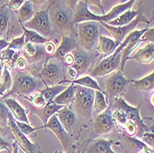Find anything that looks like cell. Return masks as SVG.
I'll use <instances>...</instances> for the list:
<instances>
[{
    "label": "cell",
    "instance_id": "obj_1",
    "mask_svg": "<svg viewBox=\"0 0 154 153\" xmlns=\"http://www.w3.org/2000/svg\"><path fill=\"white\" fill-rule=\"evenodd\" d=\"M75 94L73 101V108L75 114L85 119L91 121L93 113L94 90L79 85H74Z\"/></svg>",
    "mask_w": 154,
    "mask_h": 153
},
{
    "label": "cell",
    "instance_id": "obj_2",
    "mask_svg": "<svg viewBox=\"0 0 154 153\" xmlns=\"http://www.w3.org/2000/svg\"><path fill=\"white\" fill-rule=\"evenodd\" d=\"M137 8L138 9V14L137 16L136 17V19L127 24V25H124V26H111L108 25L105 22H100V24L102 26H103L105 29L112 34V36L114 37L115 41H118V43L121 44V41L125 38L128 33H130L132 31L136 30L137 26L139 23H145L146 25H149V23L153 20V19L151 20H149L145 16H144V10H145V6L143 4L142 1H139L138 3H137Z\"/></svg>",
    "mask_w": 154,
    "mask_h": 153
},
{
    "label": "cell",
    "instance_id": "obj_3",
    "mask_svg": "<svg viewBox=\"0 0 154 153\" xmlns=\"http://www.w3.org/2000/svg\"><path fill=\"white\" fill-rule=\"evenodd\" d=\"M77 36L81 47L88 52L93 50L100 37V22L99 21H84L77 24Z\"/></svg>",
    "mask_w": 154,
    "mask_h": 153
},
{
    "label": "cell",
    "instance_id": "obj_4",
    "mask_svg": "<svg viewBox=\"0 0 154 153\" xmlns=\"http://www.w3.org/2000/svg\"><path fill=\"white\" fill-rule=\"evenodd\" d=\"M109 105L121 108L125 113V115H127L128 121H130V122H132V123H134L136 124V127H137L136 136L137 137L140 138L141 136L145 132L149 131V127L146 126L145 122L142 120V118L140 116V112H139V110H140L141 103L139 104L138 106H136V107L131 106L120 96V97H116V98L112 101V103Z\"/></svg>",
    "mask_w": 154,
    "mask_h": 153
},
{
    "label": "cell",
    "instance_id": "obj_5",
    "mask_svg": "<svg viewBox=\"0 0 154 153\" xmlns=\"http://www.w3.org/2000/svg\"><path fill=\"white\" fill-rule=\"evenodd\" d=\"M53 20L62 36H77L75 25L72 22V9L69 8L66 5H55L53 13Z\"/></svg>",
    "mask_w": 154,
    "mask_h": 153
},
{
    "label": "cell",
    "instance_id": "obj_6",
    "mask_svg": "<svg viewBox=\"0 0 154 153\" xmlns=\"http://www.w3.org/2000/svg\"><path fill=\"white\" fill-rule=\"evenodd\" d=\"M148 30V25L144 29L140 30H134L130 33H128L125 38L121 41V44L119 46L116 48L115 51L116 53H121V62H120V66H119V70L124 72V68L125 65L128 60V57H130V54L137 47V45L141 43V36L142 34Z\"/></svg>",
    "mask_w": 154,
    "mask_h": 153
},
{
    "label": "cell",
    "instance_id": "obj_7",
    "mask_svg": "<svg viewBox=\"0 0 154 153\" xmlns=\"http://www.w3.org/2000/svg\"><path fill=\"white\" fill-rule=\"evenodd\" d=\"M130 82H132V79L125 78L124 72L119 69L112 72L105 80V97L108 98L109 103H111L116 97H120L123 95L125 88Z\"/></svg>",
    "mask_w": 154,
    "mask_h": 153
},
{
    "label": "cell",
    "instance_id": "obj_8",
    "mask_svg": "<svg viewBox=\"0 0 154 153\" xmlns=\"http://www.w3.org/2000/svg\"><path fill=\"white\" fill-rule=\"evenodd\" d=\"M41 78L45 86H54L62 83L65 80L64 64L54 57L51 58L42 69Z\"/></svg>",
    "mask_w": 154,
    "mask_h": 153
},
{
    "label": "cell",
    "instance_id": "obj_9",
    "mask_svg": "<svg viewBox=\"0 0 154 153\" xmlns=\"http://www.w3.org/2000/svg\"><path fill=\"white\" fill-rule=\"evenodd\" d=\"M39 82L32 76L29 74H17L13 81V85L11 86L8 92L4 94L0 100L7 98L11 94H19L21 96H27L31 94L32 91L37 90L39 86Z\"/></svg>",
    "mask_w": 154,
    "mask_h": 153
},
{
    "label": "cell",
    "instance_id": "obj_10",
    "mask_svg": "<svg viewBox=\"0 0 154 153\" xmlns=\"http://www.w3.org/2000/svg\"><path fill=\"white\" fill-rule=\"evenodd\" d=\"M24 27L40 33L42 36L49 38L53 35V29L50 21L49 9H42L34 14L32 20L25 22Z\"/></svg>",
    "mask_w": 154,
    "mask_h": 153
},
{
    "label": "cell",
    "instance_id": "obj_11",
    "mask_svg": "<svg viewBox=\"0 0 154 153\" xmlns=\"http://www.w3.org/2000/svg\"><path fill=\"white\" fill-rule=\"evenodd\" d=\"M121 62V53L114 52L106 57L101 58L91 71L93 77H104L119 68Z\"/></svg>",
    "mask_w": 154,
    "mask_h": 153
},
{
    "label": "cell",
    "instance_id": "obj_12",
    "mask_svg": "<svg viewBox=\"0 0 154 153\" xmlns=\"http://www.w3.org/2000/svg\"><path fill=\"white\" fill-rule=\"evenodd\" d=\"M44 128H49L55 135V136L58 138V140L62 144V147L65 151L75 149L72 136L69 135L66 131V129L62 127V124L58 121L55 114L49 118L47 124L44 127Z\"/></svg>",
    "mask_w": 154,
    "mask_h": 153
},
{
    "label": "cell",
    "instance_id": "obj_13",
    "mask_svg": "<svg viewBox=\"0 0 154 153\" xmlns=\"http://www.w3.org/2000/svg\"><path fill=\"white\" fill-rule=\"evenodd\" d=\"M8 126L9 127L12 134L14 135L17 144L22 148V150L25 153H41V148L38 144L32 143L29 140V138L27 137L17 127L16 121L14 120L11 113L8 115Z\"/></svg>",
    "mask_w": 154,
    "mask_h": 153
},
{
    "label": "cell",
    "instance_id": "obj_14",
    "mask_svg": "<svg viewBox=\"0 0 154 153\" xmlns=\"http://www.w3.org/2000/svg\"><path fill=\"white\" fill-rule=\"evenodd\" d=\"M115 127L116 124L112 117V108L108 105L104 111L95 116L93 120V129L98 135H105L110 133Z\"/></svg>",
    "mask_w": 154,
    "mask_h": 153
},
{
    "label": "cell",
    "instance_id": "obj_15",
    "mask_svg": "<svg viewBox=\"0 0 154 153\" xmlns=\"http://www.w3.org/2000/svg\"><path fill=\"white\" fill-rule=\"evenodd\" d=\"M62 127L71 136L78 131V119L74 111L67 106H64L55 114Z\"/></svg>",
    "mask_w": 154,
    "mask_h": 153
},
{
    "label": "cell",
    "instance_id": "obj_16",
    "mask_svg": "<svg viewBox=\"0 0 154 153\" xmlns=\"http://www.w3.org/2000/svg\"><path fill=\"white\" fill-rule=\"evenodd\" d=\"M71 53L74 57V63L71 66L76 69L79 76L86 73L92 62V54L90 52L84 50L82 47H77Z\"/></svg>",
    "mask_w": 154,
    "mask_h": 153
},
{
    "label": "cell",
    "instance_id": "obj_17",
    "mask_svg": "<svg viewBox=\"0 0 154 153\" xmlns=\"http://www.w3.org/2000/svg\"><path fill=\"white\" fill-rule=\"evenodd\" d=\"M101 21V16L96 15L89 9V6L82 1L78 2L74 8V13L72 14V22L74 25L84 21Z\"/></svg>",
    "mask_w": 154,
    "mask_h": 153
},
{
    "label": "cell",
    "instance_id": "obj_18",
    "mask_svg": "<svg viewBox=\"0 0 154 153\" xmlns=\"http://www.w3.org/2000/svg\"><path fill=\"white\" fill-rule=\"evenodd\" d=\"M77 47H79V43L77 40V36L73 35H64L62 36L61 43L59 46L55 51L54 57L62 62L63 58L69 53H71L73 50H75Z\"/></svg>",
    "mask_w": 154,
    "mask_h": 153
},
{
    "label": "cell",
    "instance_id": "obj_19",
    "mask_svg": "<svg viewBox=\"0 0 154 153\" xmlns=\"http://www.w3.org/2000/svg\"><path fill=\"white\" fill-rule=\"evenodd\" d=\"M63 107L64 106L57 104V103H54V102H52L50 103H46L45 106L42 107V108H35L33 106H31L30 111H31V113L36 115L42 120V122H43V124H44V126L42 127L41 128H44V127L47 124L49 118L52 115H54V114H57L58 111Z\"/></svg>",
    "mask_w": 154,
    "mask_h": 153
},
{
    "label": "cell",
    "instance_id": "obj_20",
    "mask_svg": "<svg viewBox=\"0 0 154 153\" xmlns=\"http://www.w3.org/2000/svg\"><path fill=\"white\" fill-rule=\"evenodd\" d=\"M115 140L105 138H96L91 140L82 153H116L112 149Z\"/></svg>",
    "mask_w": 154,
    "mask_h": 153
},
{
    "label": "cell",
    "instance_id": "obj_21",
    "mask_svg": "<svg viewBox=\"0 0 154 153\" xmlns=\"http://www.w3.org/2000/svg\"><path fill=\"white\" fill-rule=\"evenodd\" d=\"M128 59L136 60L141 64H150L154 59V43H149L142 48L137 49Z\"/></svg>",
    "mask_w": 154,
    "mask_h": 153
},
{
    "label": "cell",
    "instance_id": "obj_22",
    "mask_svg": "<svg viewBox=\"0 0 154 153\" xmlns=\"http://www.w3.org/2000/svg\"><path fill=\"white\" fill-rule=\"evenodd\" d=\"M120 43L107 36H100L98 40L97 51L101 54V58L106 57L113 54L119 46Z\"/></svg>",
    "mask_w": 154,
    "mask_h": 153
},
{
    "label": "cell",
    "instance_id": "obj_23",
    "mask_svg": "<svg viewBox=\"0 0 154 153\" xmlns=\"http://www.w3.org/2000/svg\"><path fill=\"white\" fill-rule=\"evenodd\" d=\"M2 101L8 108L9 112L13 114V115L17 118L18 121L29 124V119H28V115H27L28 111L25 108H23L16 99L5 98V99H2Z\"/></svg>",
    "mask_w": 154,
    "mask_h": 153
},
{
    "label": "cell",
    "instance_id": "obj_24",
    "mask_svg": "<svg viewBox=\"0 0 154 153\" xmlns=\"http://www.w3.org/2000/svg\"><path fill=\"white\" fill-rule=\"evenodd\" d=\"M136 1H137V0H128V1L125 2V3H121L119 5L115 6L107 14H103V15L101 16V21L100 22L107 23L110 20H115L116 18L120 16L122 13L130 9L133 7V5L136 3Z\"/></svg>",
    "mask_w": 154,
    "mask_h": 153
},
{
    "label": "cell",
    "instance_id": "obj_25",
    "mask_svg": "<svg viewBox=\"0 0 154 153\" xmlns=\"http://www.w3.org/2000/svg\"><path fill=\"white\" fill-rule=\"evenodd\" d=\"M41 44H35L32 43H26L23 47L24 57L28 62L33 63L40 60L44 57V48L40 46Z\"/></svg>",
    "mask_w": 154,
    "mask_h": 153
},
{
    "label": "cell",
    "instance_id": "obj_26",
    "mask_svg": "<svg viewBox=\"0 0 154 153\" xmlns=\"http://www.w3.org/2000/svg\"><path fill=\"white\" fill-rule=\"evenodd\" d=\"M74 94H75L74 84H70L68 87L66 88V90L61 91L57 96H55L53 102L62 106H68L74 101Z\"/></svg>",
    "mask_w": 154,
    "mask_h": 153
},
{
    "label": "cell",
    "instance_id": "obj_27",
    "mask_svg": "<svg viewBox=\"0 0 154 153\" xmlns=\"http://www.w3.org/2000/svg\"><path fill=\"white\" fill-rule=\"evenodd\" d=\"M138 14V9L137 8L136 10H127L125 12L122 13L120 16H118L117 18H116L113 20H110L109 22H107L108 25L111 26H124L127 25L130 22H132L136 17L137 16Z\"/></svg>",
    "mask_w": 154,
    "mask_h": 153
},
{
    "label": "cell",
    "instance_id": "obj_28",
    "mask_svg": "<svg viewBox=\"0 0 154 153\" xmlns=\"http://www.w3.org/2000/svg\"><path fill=\"white\" fill-rule=\"evenodd\" d=\"M34 8L32 2H30L29 0H26L22 6L19 8L18 12V17H19V21L20 23L24 24L25 22L29 21L30 20L32 19L34 16Z\"/></svg>",
    "mask_w": 154,
    "mask_h": 153
},
{
    "label": "cell",
    "instance_id": "obj_29",
    "mask_svg": "<svg viewBox=\"0 0 154 153\" xmlns=\"http://www.w3.org/2000/svg\"><path fill=\"white\" fill-rule=\"evenodd\" d=\"M66 86L65 84H57L54 86H45V89L41 90L39 92L44 96L46 103H50L54 101V97L57 96L61 91L66 90Z\"/></svg>",
    "mask_w": 154,
    "mask_h": 153
},
{
    "label": "cell",
    "instance_id": "obj_30",
    "mask_svg": "<svg viewBox=\"0 0 154 153\" xmlns=\"http://www.w3.org/2000/svg\"><path fill=\"white\" fill-rule=\"evenodd\" d=\"M20 25L22 28L26 43H32V44H44L49 41L47 38L42 36L37 32L27 29V28L24 27V25L22 23H20Z\"/></svg>",
    "mask_w": 154,
    "mask_h": 153
},
{
    "label": "cell",
    "instance_id": "obj_31",
    "mask_svg": "<svg viewBox=\"0 0 154 153\" xmlns=\"http://www.w3.org/2000/svg\"><path fill=\"white\" fill-rule=\"evenodd\" d=\"M132 83L136 89L141 90V91L152 90L154 88V72L152 71L148 76H146L140 79H137V80L132 79Z\"/></svg>",
    "mask_w": 154,
    "mask_h": 153
},
{
    "label": "cell",
    "instance_id": "obj_32",
    "mask_svg": "<svg viewBox=\"0 0 154 153\" xmlns=\"http://www.w3.org/2000/svg\"><path fill=\"white\" fill-rule=\"evenodd\" d=\"M66 83H70V84H74V85H79V86H82L85 88H89L93 90H99V91H103L102 88L100 87V85L98 84V82L91 78V76H83L79 78H76L74 80L68 81Z\"/></svg>",
    "mask_w": 154,
    "mask_h": 153
},
{
    "label": "cell",
    "instance_id": "obj_33",
    "mask_svg": "<svg viewBox=\"0 0 154 153\" xmlns=\"http://www.w3.org/2000/svg\"><path fill=\"white\" fill-rule=\"evenodd\" d=\"M108 107V102L104 91L94 90V100H93V112L95 114H100Z\"/></svg>",
    "mask_w": 154,
    "mask_h": 153
},
{
    "label": "cell",
    "instance_id": "obj_34",
    "mask_svg": "<svg viewBox=\"0 0 154 153\" xmlns=\"http://www.w3.org/2000/svg\"><path fill=\"white\" fill-rule=\"evenodd\" d=\"M12 86V78L8 71V67L4 66L1 78H0V94L1 97L5 94L6 91H8Z\"/></svg>",
    "mask_w": 154,
    "mask_h": 153
},
{
    "label": "cell",
    "instance_id": "obj_35",
    "mask_svg": "<svg viewBox=\"0 0 154 153\" xmlns=\"http://www.w3.org/2000/svg\"><path fill=\"white\" fill-rule=\"evenodd\" d=\"M9 25V15L8 7L3 5L0 6V38L5 36Z\"/></svg>",
    "mask_w": 154,
    "mask_h": 153
},
{
    "label": "cell",
    "instance_id": "obj_36",
    "mask_svg": "<svg viewBox=\"0 0 154 153\" xmlns=\"http://www.w3.org/2000/svg\"><path fill=\"white\" fill-rule=\"evenodd\" d=\"M1 62L3 64V66H11L13 67V65L15 64V61L17 60V57H16V52L15 50L12 49H8L6 48L5 50H3L1 53Z\"/></svg>",
    "mask_w": 154,
    "mask_h": 153
},
{
    "label": "cell",
    "instance_id": "obj_37",
    "mask_svg": "<svg viewBox=\"0 0 154 153\" xmlns=\"http://www.w3.org/2000/svg\"><path fill=\"white\" fill-rule=\"evenodd\" d=\"M24 99L28 100L29 102H31L32 106L35 107V108H42L45 106L46 104V101L44 98V96L42 95L40 92H38L37 94L33 95V96H22Z\"/></svg>",
    "mask_w": 154,
    "mask_h": 153
},
{
    "label": "cell",
    "instance_id": "obj_38",
    "mask_svg": "<svg viewBox=\"0 0 154 153\" xmlns=\"http://www.w3.org/2000/svg\"><path fill=\"white\" fill-rule=\"evenodd\" d=\"M25 44H26L25 37H24V34L22 33V35L14 38L10 43H8V45L7 48L12 49V50H20V49H23Z\"/></svg>",
    "mask_w": 154,
    "mask_h": 153
},
{
    "label": "cell",
    "instance_id": "obj_39",
    "mask_svg": "<svg viewBox=\"0 0 154 153\" xmlns=\"http://www.w3.org/2000/svg\"><path fill=\"white\" fill-rule=\"evenodd\" d=\"M16 124L19 127V129L25 135V136H29L32 133L35 132L37 129H40L41 127H32L30 126V124L28 123H24V122H20V121H16Z\"/></svg>",
    "mask_w": 154,
    "mask_h": 153
},
{
    "label": "cell",
    "instance_id": "obj_40",
    "mask_svg": "<svg viewBox=\"0 0 154 153\" xmlns=\"http://www.w3.org/2000/svg\"><path fill=\"white\" fill-rule=\"evenodd\" d=\"M9 110L2 100H0V124L6 126L8 124V118L9 115Z\"/></svg>",
    "mask_w": 154,
    "mask_h": 153
},
{
    "label": "cell",
    "instance_id": "obj_41",
    "mask_svg": "<svg viewBox=\"0 0 154 153\" xmlns=\"http://www.w3.org/2000/svg\"><path fill=\"white\" fill-rule=\"evenodd\" d=\"M27 66H28V61L24 57H19L15 61V67L20 72H24Z\"/></svg>",
    "mask_w": 154,
    "mask_h": 153
},
{
    "label": "cell",
    "instance_id": "obj_42",
    "mask_svg": "<svg viewBox=\"0 0 154 153\" xmlns=\"http://www.w3.org/2000/svg\"><path fill=\"white\" fill-rule=\"evenodd\" d=\"M57 51V47H55V44L51 41H48L47 43L45 44L44 46V52L45 54H46L48 57H54V54Z\"/></svg>",
    "mask_w": 154,
    "mask_h": 153
},
{
    "label": "cell",
    "instance_id": "obj_43",
    "mask_svg": "<svg viewBox=\"0 0 154 153\" xmlns=\"http://www.w3.org/2000/svg\"><path fill=\"white\" fill-rule=\"evenodd\" d=\"M66 77L67 78V80H64L62 83H66L68 81H71V80H74L76 78H78L79 77V74L77 72V70L72 67V66H68L67 69H66Z\"/></svg>",
    "mask_w": 154,
    "mask_h": 153
},
{
    "label": "cell",
    "instance_id": "obj_44",
    "mask_svg": "<svg viewBox=\"0 0 154 153\" xmlns=\"http://www.w3.org/2000/svg\"><path fill=\"white\" fill-rule=\"evenodd\" d=\"M141 139L143 142H145L146 144H148L149 147L153 148V132L151 131H147L145 132L142 136H141Z\"/></svg>",
    "mask_w": 154,
    "mask_h": 153
},
{
    "label": "cell",
    "instance_id": "obj_45",
    "mask_svg": "<svg viewBox=\"0 0 154 153\" xmlns=\"http://www.w3.org/2000/svg\"><path fill=\"white\" fill-rule=\"evenodd\" d=\"M132 141L137 146V148L139 149V153H153V150L149 148H148L145 143L139 142L137 139H132Z\"/></svg>",
    "mask_w": 154,
    "mask_h": 153
},
{
    "label": "cell",
    "instance_id": "obj_46",
    "mask_svg": "<svg viewBox=\"0 0 154 153\" xmlns=\"http://www.w3.org/2000/svg\"><path fill=\"white\" fill-rule=\"evenodd\" d=\"M25 0H9L8 3V8L12 10H19V8L22 6Z\"/></svg>",
    "mask_w": 154,
    "mask_h": 153
},
{
    "label": "cell",
    "instance_id": "obj_47",
    "mask_svg": "<svg viewBox=\"0 0 154 153\" xmlns=\"http://www.w3.org/2000/svg\"><path fill=\"white\" fill-rule=\"evenodd\" d=\"M80 1L84 2L85 4H87L88 6H95L97 8H99L103 13L104 12L103 6L102 4V0H80Z\"/></svg>",
    "mask_w": 154,
    "mask_h": 153
},
{
    "label": "cell",
    "instance_id": "obj_48",
    "mask_svg": "<svg viewBox=\"0 0 154 153\" xmlns=\"http://www.w3.org/2000/svg\"><path fill=\"white\" fill-rule=\"evenodd\" d=\"M154 32V29H153V27L151 28V29H148L141 36V41H152L153 43V33Z\"/></svg>",
    "mask_w": 154,
    "mask_h": 153
},
{
    "label": "cell",
    "instance_id": "obj_49",
    "mask_svg": "<svg viewBox=\"0 0 154 153\" xmlns=\"http://www.w3.org/2000/svg\"><path fill=\"white\" fill-rule=\"evenodd\" d=\"M62 63H63L65 66H71L73 65V63H74V57H73L72 53L67 54L66 55V57L63 58Z\"/></svg>",
    "mask_w": 154,
    "mask_h": 153
},
{
    "label": "cell",
    "instance_id": "obj_50",
    "mask_svg": "<svg viewBox=\"0 0 154 153\" xmlns=\"http://www.w3.org/2000/svg\"><path fill=\"white\" fill-rule=\"evenodd\" d=\"M12 144L9 143L8 140H6L4 137H2L1 136H0V152L3 151V150H7L8 151V148L9 147H11Z\"/></svg>",
    "mask_w": 154,
    "mask_h": 153
},
{
    "label": "cell",
    "instance_id": "obj_51",
    "mask_svg": "<svg viewBox=\"0 0 154 153\" xmlns=\"http://www.w3.org/2000/svg\"><path fill=\"white\" fill-rule=\"evenodd\" d=\"M64 1H65L66 5L69 8L72 9V10H74L76 5L78 4V2L79 1V0H64Z\"/></svg>",
    "mask_w": 154,
    "mask_h": 153
},
{
    "label": "cell",
    "instance_id": "obj_52",
    "mask_svg": "<svg viewBox=\"0 0 154 153\" xmlns=\"http://www.w3.org/2000/svg\"><path fill=\"white\" fill-rule=\"evenodd\" d=\"M8 45V41L5 39H1L0 38V52H2L3 50H5Z\"/></svg>",
    "mask_w": 154,
    "mask_h": 153
},
{
    "label": "cell",
    "instance_id": "obj_53",
    "mask_svg": "<svg viewBox=\"0 0 154 153\" xmlns=\"http://www.w3.org/2000/svg\"><path fill=\"white\" fill-rule=\"evenodd\" d=\"M30 2L32 3V5H37V6H41V5H44L45 2H46V0H29Z\"/></svg>",
    "mask_w": 154,
    "mask_h": 153
},
{
    "label": "cell",
    "instance_id": "obj_54",
    "mask_svg": "<svg viewBox=\"0 0 154 153\" xmlns=\"http://www.w3.org/2000/svg\"><path fill=\"white\" fill-rule=\"evenodd\" d=\"M12 148H13L12 153H19V145L17 144V142L12 144Z\"/></svg>",
    "mask_w": 154,
    "mask_h": 153
},
{
    "label": "cell",
    "instance_id": "obj_55",
    "mask_svg": "<svg viewBox=\"0 0 154 153\" xmlns=\"http://www.w3.org/2000/svg\"><path fill=\"white\" fill-rule=\"evenodd\" d=\"M3 67H4V66H3V64L1 62V54H0V78H1V75H2Z\"/></svg>",
    "mask_w": 154,
    "mask_h": 153
},
{
    "label": "cell",
    "instance_id": "obj_56",
    "mask_svg": "<svg viewBox=\"0 0 154 153\" xmlns=\"http://www.w3.org/2000/svg\"><path fill=\"white\" fill-rule=\"evenodd\" d=\"M153 97H154V93L152 92V94H151V96H150V103H151V105L153 106Z\"/></svg>",
    "mask_w": 154,
    "mask_h": 153
},
{
    "label": "cell",
    "instance_id": "obj_57",
    "mask_svg": "<svg viewBox=\"0 0 154 153\" xmlns=\"http://www.w3.org/2000/svg\"><path fill=\"white\" fill-rule=\"evenodd\" d=\"M64 153H76L75 149H71V150H67V151H65Z\"/></svg>",
    "mask_w": 154,
    "mask_h": 153
},
{
    "label": "cell",
    "instance_id": "obj_58",
    "mask_svg": "<svg viewBox=\"0 0 154 153\" xmlns=\"http://www.w3.org/2000/svg\"><path fill=\"white\" fill-rule=\"evenodd\" d=\"M128 1V0H121V3H125V2H127Z\"/></svg>",
    "mask_w": 154,
    "mask_h": 153
},
{
    "label": "cell",
    "instance_id": "obj_59",
    "mask_svg": "<svg viewBox=\"0 0 154 153\" xmlns=\"http://www.w3.org/2000/svg\"><path fill=\"white\" fill-rule=\"evenodd\" d=\"M0 98H1V94H0Z\"/></svg>",
    "mask_w": 154,
    "mask_h": 153
}]
</instances>
